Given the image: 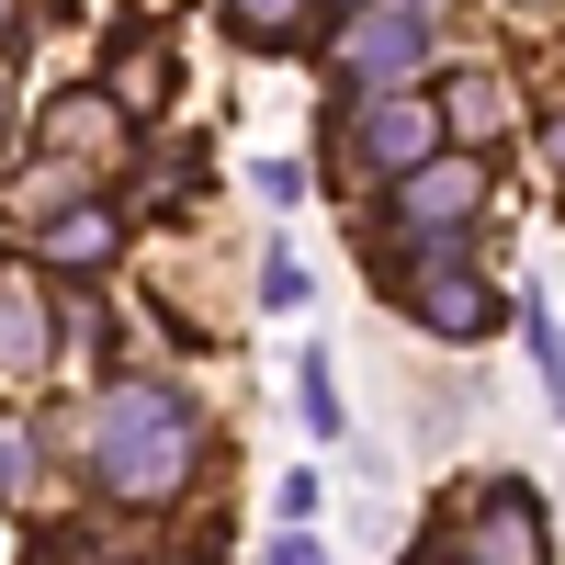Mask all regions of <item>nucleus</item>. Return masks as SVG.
Returning <instances> with one entry per match:
<instances>
[{
    "mask_svg": "<svg viewBox=\"0 0 565 565\" xmlns=\"http://www.w3.org/2000/svg\"><path fill=\"white\" fill-rule=\"evenodd\" d=\"M418 565H543V509H532V487H498L476 521H463L452 554H418Z\"/></svg>",
    "mask_w": 565,
    "mask_h": 565,
    "instance_id": "nucleus-6",
    "label": "nucleus"
},
{
    "mask_svg": "<svg viewBox=\"0 0 565 565\" xmlns=\"http://www.w3.org/2000/svg\"><path fill=\"white\" fill-rule=\"evenodd\" d=\"M543 170H554V181H565V114H554V136H543Z\"/></svg>",
    "mask_w": 565,
    "mask_h": 565,
    "instance_id": "nucleus-16",
    "label": "nucleus"
},
{
    "mask_svg": "<svg viewBox=\"0 0 565 565\" xmlns=\"http://www.w3.org/2000/svg\"><path fill=\"white\" fill-rule=\"evenodd\" d=\"M521 328H532V362H543V396L565 407V328H554V306H543V295H521Z\"/></svg>",
    "mask_w": 565,
    "mask_h": 565,
    "instance_id": "nucleus-13",
    "label": "nucleus"
},
{
    "mask_svg": "<svg viewBox=\"0 0 565 565\" xmlns=\"http://www.w3.org/2000/svg\"><path fill=\"white\" fill-rule=\"evenodd\" d=\"M271 565H328V554L306 543V521H282V543H271Z\"/></svg>",
    "mask_w": 565,
    "mask_h": 565,
    "instance_id": "nucleus-15",
    "label": "nucleus"
},
{
    "mask_svg": "<svg viewBox=\"0 0 565 565\" xmlns=\"http://www.w3.org/2000/svg\"><path fill=\"white\" fill-rule=\"evenodd\" d=\"M441 148V103H418V90H362V114H351V159L373 181H396Z\"/></svg>",
    "mask_w": 565,
    "mask_h": 565,
    "instance_id": "nucleus-5",
    "label": "nucleus"
},
{
    "mask_svg": "<svg viewBox=\"0 0 565 565\" xmlns=\"http://www.w3.org/2000/svg\"><path fill=\"white\" fill-rule=\"evenodd\" d=\"M57 362V317H45L34 271H0V373H45Z\"/></svg>",
    "mask_w": 565,
    "mask_h": 565,
    "instance_id": "nucleus-8",
    "label": "nucleus"
},
{
    "mask_svg": "<svg viewBox=\"0 0 565 565\" xmlns=\"http://www.w3.org/2000/svg\"><path fill=\"white\" fill-rule=\"evenodd\" d=\"M34 148H45V159H68V170L125 159V103H114V90H57V103L34 114Z\"/></svg>",
    "mask_w": 565,
    "mask_h": 565,
    "instance_id": "nucleus-7",
    "label": "nucleus"
},
{
    "mask_svg": "<svg viewBox=\"0 0 565 565\" xmlns=\"http://www.w3.org/2000/svg\"><path fill=\"white\" fill-rule=\"evenodd\" d=\"M226 12H238V34H260V45H282L306 23V0H226Z\"/></svg>",
    "mask_w": 565,
    "mask_h": 565,
    "instance_id": "nucleus-14",
    "label": "nucleus"
},
{
    "mask_svg": "<svg viewBox=\"0 0 565 565\" xmlns=\"http://www.w3.org/2000/svg\"><path fill=\"white\" fill-rule=\"evenodd\" d=\"M295 385H306V430H317V441H340L351 418H340V373H328V351H306V362H295Z\"/></svg>",
    "mask_w": 565,
    "mask_h": 565,
    "instance_id": "nucleus-12",
    "label": "nucleus"
},
{
    "mask_svg": "<svg viewBox=\"0 0 565 565\" xmlns=\"http://www.w3.org/2000/svg\"><path fill=\"white\" fill-rule=\"evenodd\" d=\"M418 68H430V12L418 0H373L351 23V45H340V79L351 90H407Z\"/></svg>",
    "mask_w": 565,
    "mask_h": 565,
    "instance_id": "nucleus-4",
    "label": "nucleus"
},
{
    "mask_svg": "<svg viewBox=\"0 0 565 565\" xmlns=\"http://www.w3.org/2000/svg\"><path fill=\"white\" fill-rule=\"evenodd\" d=\"M114 238H125V226H114L103 204H68V215H45L34 260H45V271H103V260H114Z\"/></svg>",
    "mask_w": 565,
    "mask_h": 565,
    "instance_id": "nucleus-9",
    "label": "nucleus"
},
{
    "mask_svg": "<svg viewBox=\"0 0 565 565\" xmlns=\"http://www.w3.org/2000/svg\"><path fill=\"white\" fill-rule=\"evenodd\" d=\"M407 317L430 328V340H487V328H498V295H487V271L441 238V249H407Z\"/></svg>",
    "mask_w": 565,
    "mask_h": 565,
    "instance_id": "nucleus-3",
    "label": "nucleus"
},
{
    "mask_svg": "<svg viewBox=\"0 0 565 565\" xmlns=\"http://www.w3.org/2000/svg\"><path fill=\"white\" fill-rule=\"evenodd\" d=\"M0 136H12V90H0Z\"/></svg>",
    "mask_w": 565,
    "mask_h": 565,
    "instance_id": "nucleus-17",
    "label": "nucleus"
},
{
    "mask_svg": "<svg viewBox=\"0 0 565 565\" xmlns=\"http://www.w3.org/2000/svg\"><path fill=\"white\" fill-rule=\"evenodd\" d=\"M204 463V418L181 385H159V373H136V385H114L103 407H90V476H103V498L125 509H159L193 487Z\"/></svg>",
    "mask_w": 565,
    "mask_h": 565,
    "instance_id": "nucleus-1",
    "label": "nucleus"
},
{
    "mask_svg": "<svg viewBox=\"0 0 565 565\" xmlns=\"http://www.w3.org/2000/svg\"><path fill=\"white\" fill-rule=\"evenodd\" d=\"M509 125V90L498 79H452L441 90V136H498Z\"/></svg>",
    "mask_w": 565,
    "mask_h": 565,
    "instance_id": "nucleus-11",
    "label": "nucleus"
},
{
    "mask_svg": "<svg viewBox=\"0 0 565 565\" xmlns=\"http://www.w3.org/2000/svg\"><path fill=\"white\" fill-rule=\"evenodd\" d=\"M103 90H114L125 114H159V103H170V45H125V68H114Z\"/></svg>",
    "mask_w": 565,
    "mask_h": 565,
    "instance_id": "nucleus-10",
    "label": "nucleus"
},
{
    "mask_svg": "<svg viewBox=\"0 0 565 565\" xmlns=\"http://www.w3.org/2000/svg\"><path fill=\"white\" fill-rule=\"evenodd\" d=\"M487 215V159H418V170H396L385 181V238L396 249H441L452 226H476Z\"/></svg>",
    "mask_w": 565,
    "mask_h": 565,
    "instance_id": "nucleus-2",
    "label": "nucleus"
}]
</instances>
